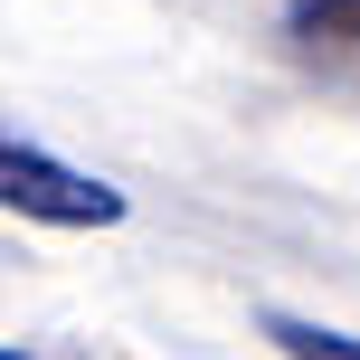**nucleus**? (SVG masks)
Here are the masks:
<instances>
[{
	"label": "nucleus",
	"instance_id": "nucleus-1",
	"mask_svg": "<svg viewBox=\"0 0 360 360\" xmlns=\"http://www.w3.org/2000/svg\"><path fill=\"white\" fill-rule=\"evenodd\" d=\"M0 209L48 218V228H114V218H124V190H105V180L67 171L57 152L10 143V133H0Z\"/></svg>",
	"mask_w": 360,
	"mask_h": 360
},
{
	"label": "nucleus",
	"instance_id": "nucleus-2",
	"mask_svg": "<svg viewBox=\"0 0 360 360\" xmlns=\"http://www.w3.org/2000/svg\"><path fill=\"white\" fill-rule=\"evenodd\" d=\"M294 38H323V48H360V0H294Z\"/></svg>",
	"mask_w": 360,
	"mask_h": 360
},
{
	"label": "nucleus",
	"instance_id": "nucleus-3",
	"mask_svg": "<svg viewBox=\"0 0 360 360\" xmlns=\"http://www.w3.org/2000/svg\"><path fill=\"white\" fill-rule=\"evenodd\" d=\"M275 342H285V351H332V360H360V342H351V332H313V323H275Z\"/></svg>",
	"mask_w": 360,
	"mask_h": 360
}]
</instances>
